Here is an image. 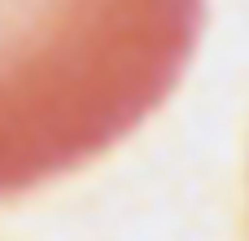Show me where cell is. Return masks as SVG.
<instances>
[{"mask_svg": "<svg viewBox=\"0 0 249 241\" xmlns=\"http://www.w3.org/2000/svg\"><path fill=\"white\" fill-rule=\"evenodd\" d=\"M206 0H0V198L131 136L179 83Z\"/></svg>", "mask_w": 249, "mask_h": 241, "instance_id": "1", "label": "cell"}]
</instances>
